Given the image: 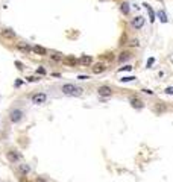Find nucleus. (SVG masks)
<instances>
[{"mask_svg": "<svg viewBox=\"0 0 173 182\" xmlns=\"http://www.w3.org/2000/svg\"><path fill=\"white\" fill-rule=\"evenodd\" d=\"M38 79H36V77L35 76H31V77H28V82H36Z\"/></svg>", "mask_w": 173, "mask_h": 182, "instance_id": "obj_26", "label": "nucleus"}, {"mask_svg": "<svg viewBox=\"0 0 173 182\" xmlns=\"http://www.w3.org/2000/svg\"><path fill=\"white\" fill-rule=\"evenodd\" d=\"M132 58V53H131V52L129 50H125V52H122V53L120 55H118V62H126V61H129Z\"/></svg>", "mask_w": 173, "mask_h": 182, "instance_id": "obj_12", "label": "nucleus"}, {"mask_svg": "<svg viewBox=\"0 0 173 182\" xmlns=\"http://www.w3.org/2000/svg\"><path fill=\"white\" fill-rule=\"evenodd\" d=\"M129 46L137 47V46H140V43H138V40H132V41H129Z\"/></svg>", "mask_w": 173, "mask_h": 182, "instance_id": "obj_24", "label": "nucleus"}, {"mask_svg": "<svg viewBox=\"0 0 173 182\" xmlns=\"http://www.w3.org/2000/svg\"><path fill=\"white\" fill-rule=\"evenodd\" d=\"M32 50L35 52L36 55H39V56H46V55H47V49H46V47H41V46H38V44L34 46Z\"/></svg>", "mask_w": 173, "mask_h": 182, "instance_id": "obj_14", "label": "nucleus"}, {"mask_svg": "<svg viewBox=\"0 0 173 182\" xmlns=\"http://www.w3.org/2000/svg\"><path fill=\"white\" fill-rule=\"evenodd\" d=\"M164 93L169 94V96H173V87H167V88L164 90Z\"/></svg>", "mask_w": 173, "mask_h": 182, "instance_id": "obj_23", "label": "nucleus"}, {"mask_svg": "<svg viewBox=\"0 0 173 182\" xmlns=\"http://www.w3.org/2000/svg\"><path fill=\"white\" fill-rule=\"evenodd\" d=\"M97 94L100 97H111L112 96V88L108 87V85H102L97 88Z\"/></svg>", "mask_w": 173, "mask_h": 182, "instance_id": "obj_5", "label": "nucleus"}, {"mask_svg": "<svg viewBox=\"0 0 173 182\" xmlns=\"http://www.w3.org/2000/svg\"><path fill=\"white\" fill-rule=\"evenodd\" d=\"M105 70H106V66L103 62H97V64H94V67H93V73H94V74H100Z\"/></svg>", "mask_w": 173, "mask_h": 182, "instance_id": "obj_13", "label": "nucleus"}, {"mask_svg": "<svg viewBox=\"0 0 173 182\" xmlns=\"http://www.w3.org/2000/svg\"><path fill=\"white\" fill-rule=\"evenodd\" d=\"M62 61H64V64L65 66H69V67H74V66H77V62H79V59H76L74 56H65V58H62Z\"/></svg>", "mask_w": 173, "mask_h": 182, "instance_id": "obj_10", "label": "nucleus"}, {"mask_svg": "<svg viewBox=\"0 0 173 182\" xmlns=\"http://www.w3.org/2000/svg\"><path fill=\"white\" fill-rule=\"evenodd\" d=\"M47 102V94L44 93H36L32 96V103L34 105H43V103Z\"/></svg>", "mask_w": 173, "mask_h": 182, "instance_id": "obj_4", "label": "nucleus"}, {"mask_svg": "<svg viewBox=\"0 0 173 182\" xmlns=\"http://www.w3.org/2000/svg\"><path fill=\"white\" fill-rule=\"evenodd\" d=\"M158 15H159V18H161V21H163V23H166V21H167V15H166V12H164V11H159V12H158Z\"/></svg>", "mask_w": 173, "mask_h": 182, "instance_id": "obj_21", "label": "nucleus"}, {"mask_svg": "<svg viewBox=\"0 0 173 182\" xmlns=\"http://www.w3.org/2000/svg\"><path fill=\"white\" fill-rule=\"evenodd\" d=\"M131 70H132V66H123L118 68V71H131Z\"/></svg>", "mask_w": 173, "mask_h": 182, "instance_id": "obj_22", "label": "nucleus"}, {"mask_svg": "<svg viewBox=\"0 0 173 182\" xmlns=\"http://www.w3.org/2000/svg\"><path fill=\"white\" fill-rule=\"evenodd\" d=\"M6 158H8V161H11V162H18V161L21 159L20 153H17L15 150H9V152H6Z\"/></svg>", "mask_w": 173, "mask_h": 182, "instance_id": "obj_6", "label": "nucleus"}, {"mask_svg": "<svg viewBox=\"0 0 173 182\" xmlns=\"http://www.w3.org/2000/svg\"><path fill=\"white\" fill-rule=\"evenodd\" d=\"M61 93L64 96H67V97H79V96H82L84 88L77 87L74 84H62L61 85Z\"/></svg>", "mask_w": 173, "mask_h": 182, "instance_id": "obj_1", "label": "nucleus"}, {"mask_svg": "<svg viewBox=\"0 0 173 182\" xmlns=\"http://www.w3.org/2000/svg\"><path fill=\"white\" fill-rule=\"evenodd\" d=\"M18 168H20V172H21L23 175H28V173L31 172V167H29L28 164H20V167H18Z\"/></svg>", "mask_w": 173, "mask_h": 182, "instance_id": "obj_17", "label": "nucleus"}, {"mask_svg": "<svg viewBox=\"0 0 173 182\" xmlns=\"http://www.w3.org/2000/svg\"><path fill=\"white\" fill-rule=\"evenodd\" d=\"M2 38H5V40H15V32L12 29H3L2 31Z\"/></svg>", "mask_w": 173, "mask_h": 182, "instance_id": "obj_11", "label": "nucleus"}, {"mask_svg": "<svg viewBox=\"0 0 173 182\" xmlns=\"http://www.w3.org/2000/svg\"><path fill=\"white\" fill-rule=\"evenodd\" d=\"M102 2H103V0H102Z\"/></svg>", "mask_w": 173, "mask_h": 182, "instance_id": "obj_30", "label": "nucleus"}, {"mask_svg": "<svg viewBox=\"0 0 173 182\" xmlns=\"http://www.w3.org/2000/svg\"><path fill=\"white\" fill-rule=\"evenodd\" d=\"M153 62H155V59H153V58H149V59H147V67H150Z\"/></svg>", "mask_w": 173, "mask_h": 182, "instance_id": "obj_28", "label": "nucleus"}, {"mask_svg": "<svg viewBox=\"0 0 173 182\" xmlns=\"http://www.w3.org/2000/svg\"><path fill=\"white\" fill-rule=\"evenodd\" d=\"M50 59H52V61H55V62H59V61H62V56H61V53L55 52V53H52V55H50Z\"/></svg>", "mask_w": 173, "mask_h": 182, "instance_id": "obj_18", "label": "nucleus"}, {"mask_svg": "<svg viewBox=\"0 0 173 182\" xmlns=\"http://www.w3.org/2000/svg\"><path fill=\"white\" fill-rule=\"evenodd\" d=\"M77 79H81V81H85V79H88V76H85V74H81V76H77Z\"/></svg>", "mask_w": 173, "mask_h": 182, "instance_id": "obj_29", "label": "nucleus"}, {"mask_svg": "<svg viewBox=\"0 0 173 182\" xmlns=\"http://www.w3.org/2000/svg\"><path fill=\"white\" fill-rule=\"evenodd\" d=\"M134 81H137V77L135 76H125V77H122L120 79V82H134Z\"/></svg>", "mask_w": 173, "mask_h": 182, "instance_id": "obj_19", "label": "nucleus"}, {"mask_svg": "<svg viewBox=\"0 0 173 182\" xmlns=\"http://www.w3.org/2000/svg\"><path fill=\"white\" fill-rule=\"evenodd\" d=\"M23 115H24V112L21 111V109H12L11 112H9V119H11V122L12 123H20L21 120H23Z\"/></svg>", "mask_w": 173, "mask_h": 182, "instance_id": "obj_2", "label": "nucleus"}, {"mask_svg": "<svg viewBox=\"0 0 173 182\" xmlns=\"http://www.w3.org/2000/svg\"><path fill=\"white\" fill-rule=\"evenodd\" d=\"M129 103H131V106H132V108H135V109H141V108H144V102H143V100H140L138 97H131V99H129Z\"/></svg>", "mask_w": 173, "mask_h": 182, "instance_id": "obj_7", "label": "nucleus"}, {"mask_svg": "<svg viewBox=\"0 0 173 182\" xmlns=\"http://www.w3.org/2000/svg\"><path fill=\"white\" fill-rule=\"evenodd\" d=\"M166 109H167V106H166V105H163V103H158L156 108H155V111H156V112H163V111H166Z\"/></svg>", "mask_w": 173, "mask_h": 182, "instance_id": "obj_20", "label": "nucleus"}, {"mask_svg": "<svg viewBox=\"0 0 173 182\" xmlns=\"http://www.w3.org/2000/svg\"><path fill=\"white\" fill-rule=\"evenodd\" d=\"M79 64H81V66H84V67H90L91 64H93V56H90V55H82L81 58H79Z\"/></svg>", "mask_w": 173, "mask_h": 182, "instance_id": "obj_8", "label": "nucleus"}, {"mask_svg": "<svg viewBox=\"0 0 173 182\" xmlns=\"http://www.w3.org/2000/svg\"><path fill=\"white\" fill-rule=\"evenodd\" d=\"M144 17L143 15H137V17H134L131 20V26L134 28L135 31H138V29H143V26H144Z\"/></svg>", "mask_w": 173, "mask_h": 182, "instance_id": "obj_3", "label": "nucleus"}, {"mask_svg": "<svg viewBox=\"0 0 173 182\" xmlns=\"http://www.w3.org/2000/svg\"><path fill=\"white\" fill-rule=\"evenodd\" d=\"M36 73H38V74H46V70H44L43 67H39V68H36Z\"/></svg>", "mask_w": 173, "mask_h": 182, "instance_id": "obj_25", "label": "nucleus"}, {"mask_svg": "<svg viewBox=\"0 0 173 182\" xmlns=\"http://www.w3.org/2000/svg\"><path fill=\"white\" fill-rule=\"evenodd\" d=\"M15 66L18 67V70H23V68H24V67H23V64H21L20 61H17V62H15Z\"/></svg>", "mask_w": 173, "mask_h": 182, "instance_id": "obj_27", "label": "nucleus"}, {"mask_svg": "<svg viewBox=\"0 0 173 182\" xmlns=\"http://www.w3.org/2000/svg\"><path fill=\"white\" fill-rule=\"evenodd\" d=\"M144 8L147 9V12H149V17H150V21L153 23L155 21V12H153V9L150 8V5H147V3H144Z\"/></svg>", "mask_w": 173, "mask_h": 182, "instance_id": "obj_16", "label": "nucleus"}, {"mask_svg": "<svg viewBox=\"0 0 173 182\" xmlns=\"http://www.w3.org/2000/svg\"><path fill=\"white\" fill-rule=\"evenodd\" d=\"M120 11H122V14H123V15H129V12H131V6H129V3H128V2H123V3L120 5Z\"/></svg>", "mask_w": 173, "mask_h": 182, "instance_id": "obj_15", "label": "nucleus"}, {"mask_svg": "<svg viewBox=\"0 0 173 182\" xmlns=\"http://www.w3.org/2000/svg\"><path fill=\"white\" fill-rule=\"evenodd\" d=\"M15 47H17V50H18V52H21V53H29V52H31L29 44H28V43H24V41L17 43V44H15Z\"/></svg>", "mask_w": 173, "mask_h": 182, "instance_id": "obj_9", "label": "nucleus"}]
</instances>
